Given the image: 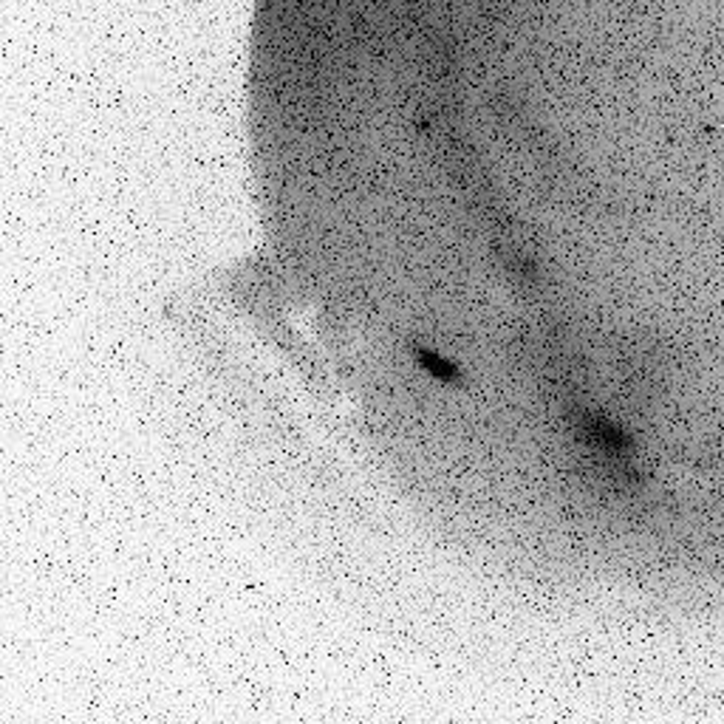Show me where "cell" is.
I'll return each mask as SVG.
<instances>
[{
    "instance_id": "cell-1",
    "label": "cell",
    "mask_w": 724,
    "mask_h": 724,
    "mask_svg": "<svg viewBox=\"0 0 724 724\" xmlns=\"http://www.w3.org/2000/svg\"><path fill=\"white\" fill-rule=\"evenodd\" d=\"M419 362H422L424 371H430V374L439 377V379H453V377H456V368H453L450 362L439 360V357L430 354V351H419Z\"/></svg>"
}]
</instances>
